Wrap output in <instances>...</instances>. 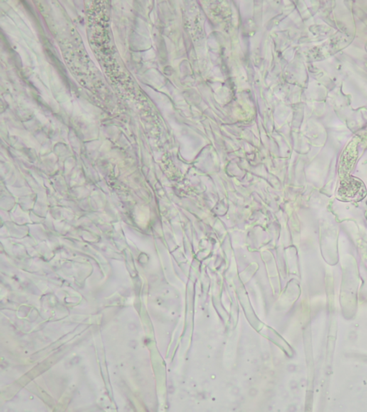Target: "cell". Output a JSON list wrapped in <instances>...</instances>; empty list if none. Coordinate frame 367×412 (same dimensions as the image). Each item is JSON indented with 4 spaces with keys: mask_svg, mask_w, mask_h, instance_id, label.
<instances>
[{
    "mask_svg": "<svg viewBox=\"0 0 367 412\" xmlns=\"http://www.w3.org/2000/svg\"><path fill=\"white\" fill-rule=\"evenodd\" d=\"M361 189V183L358 182L356 180L349 179L341 183L340 187V196H344L348 198H354L358 194V191Z\"/></svg>",
    "mask_w": 367,
    "mask_h": 412,
    "instance_id": "cell-1",
    "label": "cell"
}]
</instances>
